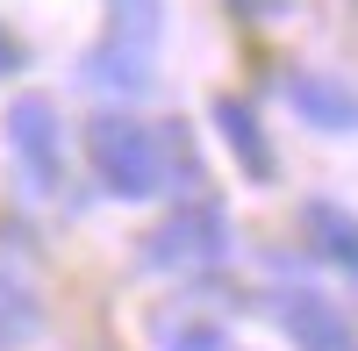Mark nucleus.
Instances as JSON below:
<instances>
[{
    "mask_svg": "<svg viewBox=\"0 0 358 351\" xmlns=\"http://www.w3.org/2000/svg\"><path fill=\"white\" fill-rule=\"evenodd\" d=\"M165 351H229V337H222L215 323H187V330L165 337Z\"/></svg>",
    "mask_w": 358,
    "mask_h": 351,
    "instance_id": "nucleus-10",
    "label": "nucleus"
},
{
    "mask_svg": "<svg viewBox=\"0 0 358 351\" xmlns=\"http://www.w3.org/2000/svg\"><path fill=\"white\" fill-rule=\"evenodd\" d=\"M301 229H308V244L330 258V266L358 273V215L337 208V201H301Z\"/></svg>",
    "mask_w": 358,
    "mask_h": 351,
    "instance_id": "nucleus-8",
    "label": "nucleus"
},
{
    "mask_svg": "<svg viewBox=\"0 0 358 351\" xmlns=\"http://www.w3.org/2000/svg\"><path fill=\"white\" fill-rule=\"evenodd\" d=\"M229 8L244 15V22H280V15L294 8V0H229Z\"/></svg>",
    "mask_w": 358,
    "mask_h": 351,
    "instance_id": "nucleus-11",
    "label": "nucleus"
},
{
    "mask_svg": "<svg viewBox=\"0 0 358 351\" xmlns=\"http://www.w3.org/2000/svg\"><path fill=\"white\" fill-rule=\"evenodd\" d=\"M215 129H222V143L236 151V165H244L251 180H273V143H265L258 115L236 101V94H222V101H215Z\"/></svg>",
    "mask_w": 358,
    "mask_h": 351,
    "instance_id": "nucleus-9",
    "label": "nucleus"
},
{
    "mask_svg": "<svg viewBox=\"0 0 358 351\" xmlns=\"http://www.w3.org/2000/svg\"><path fill=\"white\" fill-rule=\"evenodd\" d=\"M8 143H15V158H22V172H29L36 194L65 187V129H57V108L43 94H22L8 108Z\"/></svg>",
    "mask_w": 358,
    "mask_h": 351,
    "instance_id": "nucleus-5",
    "label": "nucleus"
},
{
    "mask_svg": "<svg viewBox=\"0 0 358 351\" xmlns=\"http://www.w3.org/2000/svg\"><path fill=\"white\" fill-rule=\"evenodd\" d=\"M229 251V215H222V201H179V208L143 237V266L151 273H208L215 258Z\"/></svg>",
    "mask_w": 358,
    "mask_h": 351,
    "instance_id": "nucleus-3",
    "label": "nucleus"
},
{
    "mask_svg": "<svg viewBox=\"0 0 358 351\" xmlns=\"http://www.w3.org/2000/svg\"><path fill=\"white\" fill-rule=\"evenodd\" d=\"M43 330V273H36V244L15 222H0V351L36 344Z\"/></svg>",
    "mask_w": 358,
    "mask_h": 351,
    "instance_id": "nucleus-4",
    "label": "nucleus"
},
{
    "mask_svg": "<svg viewBox=\"0 0 358 351\" xmlns=\"http://www.w3.org/2000/svg\"><path fill=\"white\" fill-rule=\"evenodd\" d=\"M280 323H287V337L301 344V351H358V337H351V315L330 301V294H280Z\"/></svg>",
    "mask_w": 358,
    "mask_h": 351,
    "instance_id": "nucleus-6",
    "label": "nucleus"
},
{
    "mask_svg": "<svg viewBox=\"0 0 358 351\" xmlns=\"http://www.w3.org/2000/svg\"><path fill=\"white\" fill-rule=\"evenodd\" d=\"M287 101H294V115H301L308 129H330V136H351L358 129V94L337 86L330 72H294L287 79Z\"/></svg>",
    "mask_w": 358,
    "mask_h": 351,
    "instance_id": "nucleus-7",
    "label": "nucleus"
},
{
    "mask_svg": "<svg viewBox=\"0 0 358 351\" xmlns=\"http://www.w3.org/2000/svg\"><path fill=\"white\" fill-rule=\"evenodd\" d=\"M158 43H165V0H108V29L86 50V86L143 101L158 86Z\"/></svg>",
    "mask_w": 358,
    "mask_h": 351,
    "instance_id": "nucleus-2",
    "label": "nucleus"
},
{
    "mask_svg": "<svg viewBox=\"0 0 358 351\" xmlns=\"http://www.w3.org/2000/svg\"><path fill=\"white\" fill-rule=\"evenodd\" d=\"M86 158H94V180L115 201H143V194H158L172 172H194L179 122L158 136V129L129 122V115H101V122H86Z\"/></svg>",
    "mask_w": 358,
    "mask_h": 351,
    "instance_id": "nucleus-1",
    "label": "nucleus"
}]
</instances>
